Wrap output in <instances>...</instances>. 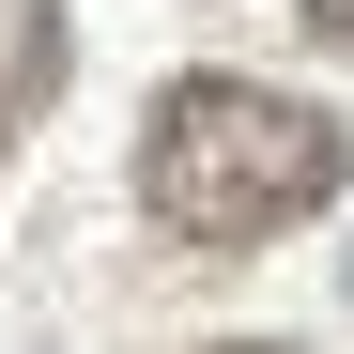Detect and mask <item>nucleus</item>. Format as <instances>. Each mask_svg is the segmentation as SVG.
<instances>
[{"mask_svg": "<svg viewBox=\"0 0 354 354\" xmlns=\"http://www.w3.org/2000/svg\"><path fill=\"white\" fill-rule=\"evenodd\" d=\"M292 31H308L324 62H354V0H292Z\"/></svg>", "mask_w": 354, "mask_h": 354, "instance_id": "3", "label": "nucleus"}, {"mask_svg": "<svg viewBox=\"0 0 354 354\" xmlns=\"http://www.w3.org/2000/svg\"><path fill=\"white\" fill-rule=\"evenodd\" d=\"M46 93H62V16H46V0H31V16L0 31V154H16V124H31Z\"/></svg>", "mask_w": 354, "mask_h": 354, "instance_id": "2", "label": "nucleus"}, {"mask_svg": "<svg viewBox=\"0 0 354 354\" xmlns=\"http://www.w3.org/2000/svg\"><path fill=\"white\" fill-rule=\"evenodd\" d=\"M354 185V124H324L308 93H262V77H169L154 124H139V216L169 247H277Z\"/></svg>", "mask_w": 354, "mask_h": 354, "instance_id": "1", "label": "nucleus"}, {"mask_svg": "<svg viewBox=\"0 0 354 354\" xmlns=\"http://www.w3.org/2000/svg\"><path fill=\"white\" fill-rule=\"evenodd\" d=\"M216 354H292V339H216Z\"/></svg>", "mask_w": 354, "mask_h": 354, "instance_id": "4", "label": "nucleus"}]
</instances>
